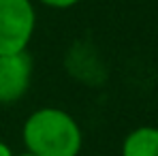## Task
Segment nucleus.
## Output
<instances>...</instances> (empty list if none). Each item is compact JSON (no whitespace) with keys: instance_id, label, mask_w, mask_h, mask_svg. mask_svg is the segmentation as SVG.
<instances>
[{"instance_id":"f257e3e1","label":"nucleus","mask_w":158,"mask_h":156,"mask_svg":"<svg viewBox=\"0 0 158 156\" xmlns=\"http://www.w3.org/2000/svg\"><path fill=\"white\" fill-rule=\"evenodd\" d=\"M26 152L34 156H77L83 135L77 120L58 107H41L32 111L22 129Z\"/></svg>"},{"instance_id":"f03ea898","label":"nucleus","mask_w":158,"mask_h":156,"mask_svg":"<svg viewBox=\"0 0 158 156\" xmlns=\"http://www.w3.org/2000/svg\"><path fill=\"white\" fill-rule=\"evenodd\" d=\"M36 28L32 0H0V56L26 52Z\"/></svg>"},{"instance_id":"7ed1b4c3","label":"nucleus","mask_w":158,"mask_h":156,"mask_svg":"<svg viewBox=\"0 0 158 156\" xmlns=\"http://www.w3.org/2000/svg\"><path fill=\"white\" fill-rule=\"evenodd\" d=\"M32 81V58L28 52L0 56V105L17 103Z\"/></svg>"},{"instance_id":"20e7f679","label":"nucleus","mask_w":158,"mask_h":156,"mask_svg":"<svg viewBox=\"0 0 158 156\" xmlns=\"http://www.w3.org/2000/svg\"><path fill=\"white\" fill-rule=\"evenodd\" d=\"M122 156H158V129L139 126L131 130L122 143Z\"/></svg>"},{"instance_id":"39448f33","label":"nucleus","mask_w":158,"mask_h":156,"mask_svg":"<svg viewBox=\"0 0 158 156\" xmlns=\"http://www.w3.org/2000/svg\"><path fill=\"white\" fill-rule=\"evenodd\" d=\"M36 2H41L43 6H49V9H71L81 0H36Z\"/></svg>"},{"instance_id":"423d86ee","label":"nucleus","mask_w":158,"mask_h":156,"mask_svg":"<svg viewBox=\"0 0 158 156\" xmlns=\"http://www.w3.org/2000/svg\"><path fill=\"white\" fill-rule=\"evenodd\" d=\"M0 156H15V154H13V150H11L2 139H0Z\"/></svg>"},{"instance_id":"0eeeda50","label":"nucleus","mask_w":158,"mask_h":156,"mask_svg":"<svg viewBox=\"0 0 158 156\" xmlns=\"http://www.w3.org/2000/svg\"><path fill=\"white\" fill-rule=\"evenodd\" d=\"M19 156H34V154H30V152H24V154H19Z\"/></svg>"}]
</instances>
